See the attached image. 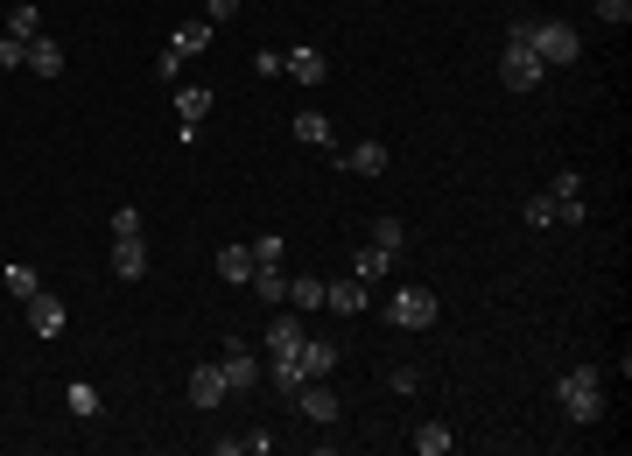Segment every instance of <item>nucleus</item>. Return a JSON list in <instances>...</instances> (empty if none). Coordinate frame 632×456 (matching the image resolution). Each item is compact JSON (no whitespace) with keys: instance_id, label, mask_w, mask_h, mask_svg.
Masks as SVG:
<instances>
[{"instance_id":"72a5a7b5","label":"nucleus","mask_w":632,"mask_h":456,"mask_svg":"<svg viewBox=\"0 0 632 456\" xmlns=\"http://www.w3.org/2000/svg\"><path fill=\"white\" fill-rule=\"evenodd\" d=\"M253 71L260 78H281V50H253Z\"/></svg>"},{"instance_id":"f3484780","label":"nucleus","mask_w":632,"mask_h":456,"mask_svg":"<svg viewBox=\"0 0 632 456\" xmlns=\"http://www.w3.org/2000/svg\"><path fill=\"white\" fill-rule=\"evenodd\" d=\"M408 442H415V456H450V421H422Z\"/></svg>"},{"instance_id":"20e7f679","label":"nucleus","mask_w":632,"mask_h":456,"mask_svg":"<svg viewBox=\"0 0 632 456\" xmlns=\"http://www.w3.org/2000/svg\"><path fill=\"white\" fill-rule=\"evenodd\" d=\"M499 78H506V92H534V85L548 78V64H541L527 43H506V57H499Z\"/></svg>"},{"instance_id":"412c9836","label":"nucleus","mask_w":632,"mask_h":456,"mask_svg":"<svg viewBox=\"0 0 632 456\" xmlns=\"http://www.w3.org/2000/svg\"><path fill=\"white\" fill-rule=\"evenodd\" d=\"M295 141H309V148H331V120H324V113H295Z\"/></svg>"},{"instance_id":"f257e3e1","label":"nucleus","mask_w":632,"mask_h":456,"mask_svg":"<svg viewBox=\"0 0 632 456\" xmlns=\"http://www.w3.org/2000/svg\"><path fill=\"white\" fill-rule=\"evenodd\" d=\"M555 400H562L569 421H597V414H604V379H597V365H569V372L555 379Z\"/></svg>"},{"instance_id":"f8f14e48","label":"nucleus","mask_w":632,"mask_h":456,"mask_svg":"<svg viewBox=\"0 0 632 456\" xmlns=\"http://www.w3.org/2000/svg\"><path fill=\"white\" fill-rule=\"evenodd\" d=\"M113 274H120V281H141V274H148V246H141V239H113Z\"/></svg>"},{"instance_id":"f03ea898","label":"nucleus","mask_w":632,"mask_h":456,"mask_svg":"<svg viewBox=\"0 0 632 456\" xmlns=\"http://www.w3.org/2000/svg\"><path fill=\"white\" fill-rule=\"evenodd\" d=\"M527 50L555 71V64H576V57H583V36H576L569 22H527Z\"/></svg>"},{"instance_id":"dca6fc26","label":"nucleus","mask_w":632,"mask_h":456,"mask_svg":"<svg viewBox=\"0 0 632 456\" xmlns=\"http://www.w3.org/2000/svg\"><path fill=\"white\" fill-rule=\"evenodd\" d=\"M352 274H359V281H387V274H394V253H380V246L366 239V246H359V260H352Z\"/></svg>"},{"instance_id":"473e14b6","label":"nucleus","mask_w":632,"mask_h":456,"mask_svg":"<svg viewBox=\"0 0 632 456\" xmlns=\"http://www.w3.org/2000/svg\"><path fill=\"white\" fill-rule=\"evenodd\" d=\"M232 15H239V0H204V22H211V29L232 22Z\"/></svg>"},{"instance_id":"a211bd4d","label":"nucleus","mask_w":632,"mask_h":456,"mask_svg":"<svg viewBox=\"0 0 632 456\" xmlns=\"http://www.w3.org/2000/svg\"><path fill=\"white\" fill-rule=\"evenodd\" d=\"M288 309L302 316V309H324V281H316V274H295L288 281Z\"/></svg>"},{"instance_id":"6ab92c4d","label":"nucleus","mask_w":632,"mask_h":456,"mask_svg":"<svg viewBox=\"0 0 632 456\" xmlns=\"http://www.w3.org/2000/svg\"><path fill=\"white\" fill-rule=\"evenodd\" d=\"M0 288H8L15 302H29V295H36L43 281H36V267H22V260H8V267H0Z\"/></svg>"},{"instance_id":"4be33fe9","label":"nucleus","mask_w":632,"mask_h":456,"mask_svg":"<svg viewBox=\"0 0 632 456\" xmlns=\"http://www.w3.org/2000/svg\"><path fill=\"white\" fill-rule=\"evenodd\" d=\"M8 36H15V43H36V36H43V15L29 8V0H22L15 15H8Z\"/></svg>"},{"instance_id":"2eb2a0df","label":"nucleus","mask_w":632,"mask_h":456,"mask_svg":"<svg viewBox=\"0 0 632 456\" xmlns=\"http://www.w3.org/2000/svg\"><path fill=\"white\" fill-rule=\"evenodd\" d=\"M169 50H176V57H204V50H211V22H183V29L169 36Z\"/></svg>"},{"instance_id":"2f4dec72","label":"nucleus","mask_w":632,"mask_h":456,"mask_svg":"<svg viewBox=\"0 0 632 456\" xmlns=\"http://www.w3.org/2000/svg\"><path fill=\"white\" fill-rule=\"evenodd\" d=\"M267 449H274V435H267V428H253V435H239V456H267Z\"/></svg>"},{"instance_id":"4468645a","label":"nucleus","mask_w":632,"mask_h":456,"mask_svg":"<svg viewBox=\"0 0 632 456\" xmlns=\"http://www.w3.org/2000/svg\"><path fill=\"white\" fill-rule=\"evenodd\" d=\"M29 71H36V78H64V50H57V36H36V43H29Z\"/></svg>"},{"instance_id":"7c9ffc66","label":"nucleus","mask_w":632,"mask_h":456,"mask_svg":"<svg viewBox=\"0 0 632 456\" xmlns=\"http://www.w3.org/2000/svg\"><path fill=\"white\" fill-rule=\"evenodd\" d=\"M597 22H611V29H625V22H632V0H597Z\"/></svg>"},{"instance_id":"1a4fd4ad","label":"nucleus","mask_w":632,"mask_h":456,"mask_svg":"<svg viewBox=\"0 0 632 456\" xmlns=\"http://www.w3.org/2000/svg\"><path fill=\"white\" fill-rule=\"evenodd\" d=\"M295 365H302V379H331V372H338V344H331V337H302Z\"/></svg>"},{"instance_id":"393cba45","label":"nucleus","mask_w":632,"mask_h":456,"mask_svg":"<svg viewBox=\"0 0 632 456\" xmlns=\"http://www.w3.org/2000/svg\"><path fill=\"white\" fill-rule=\"evenodd\" d=\"M520 218H527L534 232H548V225H555V197H548V190H541V197H527V204H520Z\"/></svg>"},{"instance_id":"c85d7f7f","label":"nucleus","mask_w":632,"mask_h":456,"mask_svg":"<svg viewBox=\"0 0 632 456\" xmlns=\"http://www.w3.org/2000/svg\"><path fill=\"white\" fill-rule=\"evenodd\" d=\"M246 253H253V267H281V239H274V232H267V239H253Z\"/></svg>"},{"instance_id":"5701e85b","label":"nucleus","mask_w":632,"mask_h":456,"mask_svg":"<svg viewBox=\"0 0 632 456\" xmlns=\"http://www.w3.org/2000/svg\"><path fill=\"white\" fill-rule=\"evenodd\" d=\"M373 246H380V253H401V246H408V225H401V218H373Z\"/></svg>"},{"instance_id":"ddd939ff","label":"nucleus","mask_w":632,"mask_h":456,"mask_svg":"<svg viewBox=\"0 0 632 456\" xmlns=\"http://www.w3.org/2000/svg\"><path fill=\"white\" fill-rule=\"evenodd\" d=\"M218 400H225V372L218 365H197L190 372V407H218Z\"/></svg>"},{"instance_id":"b1692460","label":"nucleus","mask_w":632,"mask_h":456,"mask_svg":"<svg viewBox=\"0 0 632 456\" xmlns=\"http://www.w3.org/2000/svg\"><path fill=\"white\" fill-rule=\"evenodd\" d=\"M218 274H225V281H253V253H246V246H225V253H218Z\"/></svg>"},{"instance_id":"7ed1b4c3","label":"nucleus","mask_w":632,"mask_h":456,"mask_svg":"<svg viewBox=\"0 0 632 456\" xmlns=\"http://www.w3.org/2000/svg\"><path fill=\"white\" fill-rule=\"evenodd\" d=\"M436 309H443V302H436V288H422V281H408V288L387 295V323H394V330H429Z\"/></svg>"},{"instance_id":"c9c22d12","label":"nucleus","mask_w":632,"mask_h":456,"mask_svg":"<svg viewBox=\"0 0 632 456\" xmlns=\"http://www.w3.org/2000/svg\"><path fill=\"white\" fill-rule=\"evenodd\" d=\"M239 8H246V0H239Z\"/></svg>"},{"instance_id":"a878e982","label":"nucleus","mask_w":632,"mask_h":456,"mask_svg":"<svg viewBox=\"0 0 632 456\" xmlns=\"http://www.w3.org/2000/svg\"><path fill=\"white\" fill-rule=\"evenodd\" d=\"M64 400H71V414H99V386H92V379H71Z\"/></svg>"},{"instance_id":"9b49d317","label":"nucleus","mask_w":632,"mask_h":456,"mask_svg":"<svg viewBox=\"0 0 632 456\" xmlns=\"http://www.w3.org/2000/svg\"><path fill=\"white\" fill-rule=\"evenodd\" d=\"M345 169H352V176H387V141H373V134H366V141L345 155Z\"/></svg>"},{"instance_id":"bb28decb","label":"nucleus","mask_w":632,"mask_h":456,"mask_svg":"<svg viewBox=\"0 0 632 456\" xmlns=\"http://www.w3.org/2000/svg\"><path fill=\"white\" fill-rule=\"evenodd\" d=\"M548 197H555V204H576V197H583V176H576V169H562V176H555V190H548Z\"/></svg>"},{"instance_id":"cd10ccee","label":"nucleus","mask_w":632,"mask_h":456,"mask_svg":"<svg viewBox=\"0 0 632 456\" xmlns=\"http://www.w3.org/2000/svg\"><path fill=\"white\" fill-rule=\"evenodd\" d=\"M113 239H141V211H134V204L113 211Z\"/></svg>"},{"instance_id":"39448f33","label":"nucleus","mask_w":632,"mask_h":456,"mask_svg":"<svg viewBox=\"0 0 632 456\" xmlns=\"http://www.w3.org/2000/svg\"><path fill=\"white\" fill-rule=\"evenodd\" d=\"M295 407H302L309 421H324V428H331V421H345V400H338L324 379H302V386H295Z\"/></svg>"},{"instance_id":"aec40b11","label":"nucleus","mask_w":632,"mask_h":456,"mask_svg":"<svg viewBox=\"0 0 632 456\" xmlns=\"http://www.w3.org/2000/svg\"><path fill=\"white\" fill-rule=\"evenodd\" d=\"M176 113H183V127H197V120L211 113V85H183V92H176Z\"/></svg>"},{"instance_id":"0eeeda50","label":"nucleus","mask_w":632,"mask_h":456,"mask_svg":"<svg viewBox=\"0 0 632 456\" xmlns=\"http://www.w3.org/2000/svg\"><path fill=\"white\" fill-rule=\"evenodd\" d=\"M64 323H71V309H64V295H50V288H36V295H29V330H36V337H64Z\"/></svg>"},{"instance_id":"6e6552de","label":"nucleus","mask_w":632,"mask_h":456,"mask_svg":"<svg viewBox=\"0 0 632 456\" xmlns=\"http://www.w3.org/2000/svg\"><path fill=\"white\" fill-rule=\"evenodd\" d=\"M218 372H225V393H246V386L260 379V365H253L246 337H225V358H218Z\"/></svg>"},{"instance_id":"9d476101","label":"nucleus","mask_w":632,"mask_h":456,"mask_svg":"<svg viewBox=\"0 0 632 456\" xmlns=\"http://www.w3.org/2000/svg\"><path fill=\"white\" fill-rule=\"evenodd\" d=\"M366 302H373V288H366L359 274H352V281H324V309H338V316H359Z\"/></svg>"},{"instance_id":"423d86ee","label":"nucleus","mask_w":632,"mask_h":456,"mask_svg":"<svg viewBox=\"0 0 632 456\" xmlns=\"http://www.w3.org/2000/svg\"><path fill=\"white\" fill-rule=\"evenodd\" d=\"M281 71H288L295 85H324V78H331V57L316 50V43H295V50H281Z\"/></svg>"},{"instance_id":"f704fd0d","label":"nucleus","mask_w":632,"mask_h":456,"mask_svg":"<svg viewBox=\"0 0 632 456\" xmlns=\"http://www.w3.org/2000/svg\"><path fill=\"white\" fill-rule=\"evenodd\" d=\"M387 386H394V393H415V386H422V372H415V365H394V379H387Z\"/></svg>"},{"instance_id":"c756f323","label":"nucleus","mask_w":632,"mask_h":456,"mask_svg":"<svg viewBox=\"0 0 632 456\" xmlns=\"http://www.w3.org/2000/svg\"><path fill=\"white\" fill-rule=\"evenodd\" d=\"M29 64V43H15V36H0V71H22Z\"/></svg>"}]
</instances>
